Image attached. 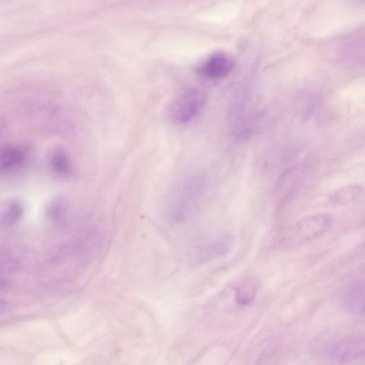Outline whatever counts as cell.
<instances>
[{
	"instance_id": "ba28073f",
	"label": "cell",
	"mask_w": 365,
	"mask_h": 365,
	"mask_svg": "<svg viewBox=\"0 0 365 365\" xmlns=\"http://www.w3.org/2000/svg\"><path fill=\"white\" fill-rule=\"evenodd\" d=\"M258 283L255 278L247 277L237 287L235 300L241 306H247L252 302L257 294Z\"/></svg>"
},
{
	"instance_id": "277c9868",
	"label": "cell",
	"mask_w": 365,
	"mask_h": 365,
	"mask_svg": "<svg viewBox=\"0 0 365 365\" xmlns=\"http://www.w3.org/2000/svg\"><path fill=\"white\" fill-rule=\"evenodd\" d=\"M342 301L345 307L352 312L356 314L364 312V277L355 278L345 286L342 292Z\"/></svg>"
},
{
	"instance_id": "9a60e30c",
	"label": "cell",
	"mask_w": 365,
	"mask_h": 365,
	"mask_svg": "<svg viewBox=\"0 0 365 365\" xmlns=\"http://www.w3.org/2000/svg\"><path fill=\"white\" fill-rule=\"evenodd\" d=\"M5 124L2 119L0 118V133L4 129Z\"/></svg>"
},
{
	"instance_id": "5b68a950",
	"label": "cell",
	"mask_w": 365,
	"mask_h": 365,
	"mask_svg": "<svg viewBox=\"0 0 365 365\" xmlns=\"http://www.w3.org/2000/svg\"><path fill=\"white\" fill-rule=\"evenodd\" d=\"M232 244V237L230 234L218 235L203 245L197 254L199 262H206L226 254Z\"/></svg>"
},
{
	"instance_id": "3957f363",
	"label": "cell",
	"mask_w": 365,
	"mask_h": 365,
	"mask_svg": "<svg viewBox=\"0 0 365 365\" xmlns=\"http://www.w3.org/2000/svg\"><path fill=\"white\" fill-rule=\"evenodd\" d=\"M330 354L336 361L351 363L364 359V337L358 334L336 343L330 349Z\"/></svg>"
},
{
	"instance_id": "30bf717a",
	"label": "cell",
	"mask_w": 365,
	"mask_h": 365,
	"mask_svg": "<svg viewBox=\"0 0 365 365\" xmlns=\"http://www.w3.org/2000/svg\"><path fill=\"white\" fill-rule=\"evenodd\" d=\"M68 210V204L63 197L53 199L48 204L46 213L48 217L53 223L60 224L64 220Z\"/></svg>"
},
{
	"instance_id": "4fadbf2b",
	"label": "cell",
	"mask_w": 365,
	"mask_h": 365,
	"mask_svg": "<svg viewBox=\"0 0 365 365\" xmlns=\"http://www.w3.org/2000/svg\"><path fill=\"white\" fill-rule=\"evenodd\" d=\"M6 255L0 253V277H1L10 267L11 262L6 258Z\"/></svg>"
},
{
	"instance_id": "5bb4252c",
	"label": "cell",
	"mask_w": 365,
	"mask_h": 365,
	"mask_svg": "<svg viewBox=\"0 0 365 365\" xmlns=\"http://www.w3.org/2000/svg\"><path fill=\"white\" fill-rule=\"evenodd\" d=\"M6 302L0 298V314L6 310Z\"/></svg>"
},
{
	"instance_id": "7c38bea8",
	"label": "cell",
	"mask_w": 365,
	"mask_h": 365,
	"mask_svg": "<svg viewBox=\"0 0 365 365\" xmlns=\"http://www.w3.org/2000/svg\"><path fill=\"white\" fill-rule=\"evenodd\" d=\"M23 212L22 203L18 200H12L6 205L4 209V220L8 225H14L21 218Z\"/></svg>"
},
{
	"instance_id": "8fae6325",
	"label": "cell",
	"mask_w": 365,
	"mask_h": 365,
	"mask_svg": "<svg viewBox=\"0 0 365 365\" xmlns=\"http://www.w3.org/2000/svg\"><path fill=\"white\" fill-rule=\"evenodd\" d=\"M361 192V187L354 185H346L335 192L331 199L334 203H347L357 198Z\"/></svg>"
},
{
	"instance_id": "6da1fadb",
	"label": "cell",
	"mask_w": 365,
	"mask_h": 365,
	"mask_svg": "<svg viewBox=\"0 0 365 365\" xmlns=\"http://www.w3.org/2000/svg\"><path fill=\"white\" fill-rule=\"evenodd\" d=\"M206 101L207 96L203 91L187 89L173 101L168 108L169 117L175 123L187 124L201 113Z\"/></svg>"
},
{
	"instance_id": "7a4b0ae2",
	"label": "cell",
	"mask_w": 365,
	"mask_h": 365,
	"mask_svg": "<svg viewBox=\"0 0 365 365\" xmlns=\"http://www.w3.org/2000/svg\"><path fill=\"white\" fill-rule=\"evenodd\" d=\"M332 223L331 217L319 214L304 217L297 222L289 231L287 239L298 244L314 240L324 233Z\"/></svg>"
},
{
	"instance_id": "9c48e42d",
	"label": "cell",
	"mask_w": 365,
	"mask_h": 365,
	"mask_svg": "<svg viewBox=\"0 0 365 365\" xmlns=\"http://www.w3.org/2000/svg\"><path fill=\"white\" fill-rule=\"evenodd\" d=\"M22 151L12 145H3L0 148V168L9 169L14 167L23 160Z\"/></svg>"
},
{
	"instance_id": "52a82bcc",
	"label": "cell",
	"mask_w": 365,
	"mask_h": 365,
	"mask_svg": "<svg viewBox=\"0 0 365 365\" xmlns=\"http://www.w3.org/2000/svg\"><path fill=\"white\" fill-rule=\"evenodd\" d=\"M49 164L51 169L57 175L68 177L73 173V166L67 151L63 148L53 149L49 155Z\"/></svg>"
},
{
	"instance_id": "8992f818",
	"label": "cell",
	"mask_w": 365,
	"mask_h": 365,
	"mask_svg": "<svg viewBox=\"0 0 365 365\" xmlns=\"http://www.w3.org/2000/svg\"><path fill=\"white\" fill-rule=\"evenodd\" d=\"M233 61L223 53H216L210 56L202 68L203 74L210 78H221L232 71Z\"/></svg>"
}]
</instances>
